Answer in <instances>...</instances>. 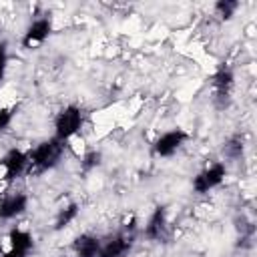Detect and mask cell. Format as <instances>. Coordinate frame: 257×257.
I'll return each mask as SVG.
<instances>
[{
	"label": "cell",
	"mask_w": 257,
	"mask_h": 257,
	"mask_svg": "<svg viewBox=\"0 0 257 257\" xmlns=\"http://www.w3.org/2000/svg\"><path fill=\"white\" fill-rule=\"evenodd\" d=\"M30 247H32V237H30V233L20 231V229H14V231L10 233V249H18V251L28 253Z\"/></svg>",
	"instance_id": "12"
},
{
	"label": "cell",
	"mask_w": 257,
	"mask_h": 257,
	"mask_svg": "<svg viewBox=\"0 0 257 257\" xmlns=\"http://www.w3.org/2000/svg\"><path fill=\"white\" fill-rule=\"evenodd\" d=\"M82 124V112L76 104H68L64 110L58 112L56 120H54V139L58 141H66L72 135H76V131Z\"/></svg>",
	"instance_id": "2"
},
{
	"label": "cell",
	"mask_w": 257,
	"mask_h": 257,
	"mask_svg": "<svg viewBox=\"0 0 257 257\" xmlns=\"http://www.w3.org/2000/svg\"><path fill=\"white\" fill-rule=\"evenodd\" d=\"M74 257H96L98 249H100V241L88 233L80 235L74 243Z\"/></svg>",
	"instance_id": "11"
},
{
	"label": "cell",
	"mask_w": 257,
	"mask_h": 257,
	"mask_svg": "<svg viewBox=\"0 0 257 257\" xmlns=\"http://www.w3.org/2000/svg\"><path fill=\"white\" fill-rule=\"evenodd\" d=\"M233 84H235V76L229 68H219L213 78H211V86H213V100L219 108H225L229 106V100H231V90H233Z\"/></svg>",
	"instance_id": "3"
},
{
	"label": "cell",
	"mask_w": 257,
	"mask_h": 257,
	"mask_svg": "<svg viewBox=\"0 0 257 257\" xmlns=\"http://www.w3.org/2000/svg\"><path fill=\"white\" fill-rule=\"evenodd\" d=\"M2 167H4V179L6 181H14L24 171H28V155L18 151V149H12L2 159Z\"/></svg>",
	"instance_id": "8"
},
{
	"label": "cell",
	"mask_w": 257,
	"mask_h": 257,
	"mask_svg": "<svg viewBox=\"0 0 257 257\" xmlns=\"http://www.w3.org/2000/svg\"><path fill=\"white\" fill-rule=\"evenodd\" d=\"M50 30H52V24H50L48 18H38V20H34V22L26 28V32H24V36H22V46H24V48H36V46H40V44L48 38Z\"/></svg>",
	"instance_id": "6"
},
{
	"label": "cell",
	"mask_w": 257,
	"mask_h": 257,
	"mask_svg": "<svg viewBox=\"0 0 257 257\" xmlns=\"http://www.w3.org/2000/svg\"><path fill=\"white\" fill-rule=\"evenodd\" d=\"M165 231H167V213L163 207H157L145 227V235L151 241H159V239H165Z\"/></svg>",
	"instance_id": "10"
},
{
	"label": "cell",
	"mask_w": 257,
	"mask_h": 257,
	"mask_svg": "<svg viewBox=\"0 0 257 257\" xmlns=\"http://www.w3.org/2000/svg\"><path fill=\"white\" fill-rule=\"evenodd\" d=\"M28 253H24V251H18V249H10L8 253H4V257H26Z\"/></svg>",
	"instance_id": "19"
},
{
	"label": "cell",
	"mask_w": 257,
	"mask_h": 257,
	"mask_svg": "<svg viewBox=\"0 0 257 257\" xmlns=\"http://www.w3.org/2000/svg\"><path fill=\"white\" fill-rule=\"evenodd\" d=\"M133 243H135L133 231H128V233H126V231H124V233H118V235H114L106 245H100L96 257H122V255L133 247Z\"/></svg>",
	"instance_id": "7"
},
{
	"label": "cell",
	"mask_w": 257,
	"mask_h": 257,
	"mask_svg": "<svg viewBox=\"0 0 257 257\" xmlns=\"http://www.w3.org/2000/svg\"><path fill=\"white\" fill-rule=\"evenodd\" d=\"M10 120H12V112L8 108H0V133L10 124Z\"/></svg>",
	"instance_id": "18"
},
{
	"label": "cell",
	"mask_w": 257,
	"mask_h": 257,
	"mask_svg": "<svg viewBox=\"0 0 257 257\" xmlns=\"http://www.w3.org/2000/svg\"><path fill=\"white\" fill-rule=\"evenodd\" d=\"M76 215H78V205H76V203H70V205H68L64 211H60V215L56 217L54 229H56V231L64 229V227H66V225H68V223H70V221H72Z\"/></svg>",
	"instance_id": "14"
},
{
	"label": "cell",
	"mask_w": 257,
	"mask_h": 257,
	"mask_svg": "<svg viewBox=\"0 0 257 257\" xmlns=\"http://www.w3.org/2000/svg\"><path fill=\"white\" fill-rule=\"evenodd\" d=\"M6 62H8V52H6V44H0V80L4 78V70H6Z\"/></svg>",
	"instance_id": "17"
},
{
	"label": "cell",
	"mask_w": 257,
	"mask_h": 257,
	"mask_svg": "<svg viewBox=\"0 0 257 257\" xmlns=\"http://www.w3.org/2000/svg\"><path fill=\"white\" fill-rule=\"evenodd\" d=\"M28 205V197L24 193H14L8 195L2 203H0V219H14L16 215L24 213Z\"/></svg>",
	"instance_id": "9"
},
{
	"label": "cell",
	"mask_w": 257,
	"mask_h": 257,
	"mask_svg": "<svg viewBox=\"0 0 257 257\" xmlns=\"http://www.w3.org/2000/svg\"><path fill=\"white\" fill-rule=\"evenodd\" d=\"M243 139H241V135H235V137H231L225 145H223V155L227 157V159H231V161H237V159H241V155H243Z\"/></svg>",
	"instance_id": "13"
},
{
	"label": "cell",
	"mask_w": 257,
	"mask_h": 257,
	"mask_svg": "<svg viewBox=\"0 0 257 257\" xmlns=\"http://www.w3.org/2000/svg\"><path fill=\"white\" fill-rule=\"evenodd\" d=\"M62 153H64V143L54 137L40 143L32 153H28V173L38 175L52 169L60 161Z\"/></svg>",
	"instance_id": "1"
},
{
	"label": "cell",
	"mask_w": 257,
	"mask_h": 257,
	"mask_svg": "<svg viewBox=\"0 0 257 257\" xmlns=\"http://www.w3.org/2000/svg\"><path fill=\"white\" fill-rule=\"evenodd\" d=\"M237 8H239V2H235V0H221V2L215 4V10H217L219 16L225 18V20H229V18L235 14Z\"/></svg>",
	"instance_id": "15"
},
{
	"label": "cell",
	"mask_w": 257,
	"mask_h": 257,
	"mask_svg": "<svg viewBox=\"0 0 257 257\" xmlns=\"http://www.w3.org/2000/svg\"><path fill=\"white\" fill-rule=\"evenodd\" d=\"M225 175H227V169H225L223 163H213V165H209L205 171H201V173L193 179V189H195V193H209L211 189H215L217 185L223 183Z\"/></svg>",
	"instance_id": "4"
},
{
	"label": "cell",
	"mask_w": 257,
	"mask_h": 257,
	"mask_svg": "<svg viewBox=\"0 0 257 257\" xmlns=\"http://www.w3.org/2000/svg\"><path fill=\"white\" fill-rule=\"evenodd\" d=\"M187 141V133L181 131V128H175V131H169L165 135H161L155 145H153V151L159 155V157H171L179 151V147Z\"/></svg>",
	"instance_id": "5"
},
{
	"label": "cell",
	"mask_w": 257,
	"mask_h": 257,
	"mask_svg": "<svg viewBox=\"0 0 257 257\" xmlns=\"http://www.w3.org/2000/svg\"><path fill=\"white\" fill-rule=\"evenodd\" d=\"M98 159H100V155H98V153H88V155L84 157V161H82V169L96 167V165H98Z\"/></svg>",
	"instance_id": "16"
}]
</instances>
